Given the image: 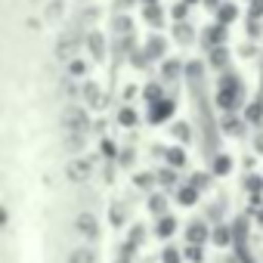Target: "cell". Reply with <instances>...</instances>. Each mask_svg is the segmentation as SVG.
Returning <instances> with one entry per match:
<instances>
[{
    "label": "cell",
    "mask_w": 263,
    "mask_h": 263,
    "mask_svg": "<svg viewBox=\"0 0 263 263\" xmlns=\"http://www.w3.org/2000/svg\"><path fill=\"white\" fill-rule=\"evenodd\" d=\"M59 124H62L65 134H87V130H90V118H87V111H84L81 105H68V108L62 111Z\"/></svg>",
    "instance_id": "obj_1"
},
{
    "label": "cell",
    "mask_w": 263,
    "mask_h": 263,
    "mask_svg": "<svg viewBox=\"0 0 263 263\" xmlns=\"http://www.w3.org/2000/svg\"><path fill=\"white\" fill-rule=\"evenodd\" d=\"M78 47H81V37L78 34H65L56 41V59L59 62H71L78 56Z\"/></svg>",
    "instance_id": "obj_2"
},
{
    "label": "cell",
    "mask_w": 263,
    "mask_h": 263,
    "mask_svg": "<svg viewBox=\"0 0 263 263\" xmlns=\"http://www.w3.org/2000/svg\"><path fill=\"white\" fill-rule=\"evenodd\" d=\"M74 229H78L81 235H87V238H96V235H99V220H96V214L81 211V214L74 217Z\"/></svg>",
    "instance_id": "obj_3"
},
{
    "label": "cell",
    "mask_w": 263,
    "mask_h": 263,
    "mask_svg": "<svg viewBox=\"0 0 263 263\" xmlns=\"http://www.w3.org/2000/svg\"><path fill=\"white\" fill-rule=\"evenodd\" d=\"M90 171H93V164H90L87 158H74V161L65 164V177H68L71 183H84V180L90 177Z\"/></svg>",
    "instance_id": "obj_4"
},
{
    "label": "cell",
    "mask_w": 263,
    "mask_h": 263,
    "mask_svg": "<svg viewBox=\"0 0 263 263\" xmlns=\"http://www.w3.org/2000/svg\"><path fill=\"white\" fill-rule=\"evenodd\" d=\"M174 108H177V105H174L171 99H155V102H152V111H149V121H152V124H161V121H167V118L174 115Z\"/></svg>",
    "instance_id": "obj_5"
},
{
    "label": "cell",
    "mask_w": 263,
    "mask_h": 263,
    "mask_svg": "<svg viewBox=\"0 0 263 263\" xmlns=\"http://www.w3.org/2000/svg\"><path fill=\"white\" fill-rule=\"evenodd\" d=\"M87 47H90L93 59H102V56H105V41H102L99 31H90V34H87Z\"/></svg>",
    "instance_id": "obj_6"
},
{
    "label": "cell",
    "mask_w": 263,
    "mask_h": 263,
    "mask_svg": "<svg viewBox=\"0 0 263 263\" xmlns=\"http://www.w3.org/2000/svg\"><path fill=\"white\" fill-rule=\"evenodd\" d=\"M208 238H211V232L204 229V223H192L189 232H186V241H189V245H201V241H208Z\"/></svg>",
    "instance_id": "obj_7"
},
{
    "label": "cell",
    "mask_w": 263,
    "mask_h": 263,
    "mask_svg": "<svg viewBox=\"0 0 263 263\" xmlns=\"http://www.w3.org/2000/svg\"><path fill=\"white\" fill-rule=\"evenodd\" d=\"M158 238H171L174 232H177V220L171 217V214H164V217H158Z\"/></svg>",
    "instance_id": "obj_8"
},
{
    "label": "cell",
    "mask_w": 263,
    "mask_h": 263,
    "mask_svg": "<svg viewBox=\"0 0 263 263\" xmlns=\"http://www.w3.org/2000/svg\"><path fill=\"white\" fill-rule=\"evenodd\" d=\"M68 263H96V251L93 248H74L68 254Z\"/></svg>",
    "instance_id": "obj_9"
},
{
    "label": "cell",
    "mask_w": 263,
    "mask_h": 263,
    "mask_svg": "<svg viewBox=\"0 0 263 263\" xmlns=\"http://www.w3.org/2000/svg\"><path fill=\"white\" fill-rule=\"evenodd\" d=\"M226 41V25L223 22H217L214 28H208V47H220Z\"/></svg>",
    "instance_id": "obj_10"
},
{
    "label": "cell",
    "mask_w": 263,
    "mask_h": 263,
    "mask_svg": "<svg viewBox=\"0 0 263 263\" xmlns=\"http://www.w3.org/2000/svg\"><path fill=\"white\" fill-rule=\"evenodd\" d=\"M235 16H238V10H235V4H220V7H217V19H220L223 25H229V22H235Z\"/></svg>",
    "instance_id": "obj_11"
},
{
    "label": "cell",
    "mask_w": 263,
    "mask_h": 263,
    "mask_svg": "<svg viewBox=\"0 0 263 263\" xmlns=\"http://www.w3.org/2000/svg\"><path fill=\"white\" fill-rule=\"evenodd\" d=\"M177 198H180V204H186V208H192L195 201H198V189L189 183V186H183L180 192H177Z\"/></svg>",
    "instance_id": "obj_12"
},
{
    "label": "cell",
    "mask_w": 263,
    "mask_h": 263,
    "mask_svg": "<svg viewBox=\"0 0 263 263\" xmlns=\"http://www.w3.org/2000/svg\"><path fill=\"white\" fill-rule=\"evenodd\" d=\"M143 16H146L149 25H161V19H164V13H161L158 4H146V13H143Z\"/></svg>",
    "instance_id": "obj_13"
},
{
    "label": "cell",
    "mask_w": 263,
    "mask_h": 263,
    "mask_svg": "<svg viewBox=\"0 0 263 263\" xmlns=\"http://www.w3.org/2000/svg\"><path fill=\"white\" fill-rule=\"evenodd\" d=\"M229 167H232V161H229L226 155H217V158H214V164H211V174L223 177V174H229Z\"/></svg>",
    "instance_id": "obj_14"
},
{
    "label": "cell",
    "mask_w": 263,
    "mask_h": 263,
    "mask_svg": "<svg viewBox=\"0 0 263 263\" xmlns=\"http://www.w3.org/2000/svg\"><path fill=\"white\" fill-rule=\"evenodd\" d=\"M149 211H152L155 217H164V214H167V201H164V195H152V198H149Z\"/></svg>",
    "instance_id": "obj_15"
},
{
    "label": "cell",
    "mask_w": 263,
    "mask_h": 263,
    "mask_svg": "<svg viewBox=\"0 0 263 263\" xmlns=\"http://www.w3.org/2000/svg\"><path fill=\"white\" fill-rule=\"evenodd\" d=\"M174 137H177L180 143H189V140H192V127H189L186 121H180V124H174Z\"/></svg>",
    "instance_id": "obj_16"
},
{
    "label": "cell",
    "mask_w": 263,
    "mask_h": 263,
    "mask_svg": "<svg viewBox=\"0 0 263 263\" xmlns=\"http://www.w3.org/2000/svg\"><path fill=\"white\" fill-rule=\"evenodd\" d=\"M174 31H177L174 37H177L180 44H192V41H195V34H192V25H183V22H180V25H177Z\"/></svg>",
    "instance_id": "obj_17"
},
{
    "label": "cell",
    "mask_w": 263,
    "mask_h": 263,
    "mask_svg": "<svg viewBox=\"0 0 263 263\" xmlns=\"http://www.w3.org/2000/svg\"><path fill=\"white\" fill-rule=\"evenodd\" d=\"M146 56H152V59L164 56V41H161V37H152V41L146 44Z\"/></svg>",
    "instance_id": "obj_18"
},
{
    "label": "cell",
    "mask_w": 263,
    "mask_h": 263,
    "mask_svg": "<svg viewBox=\"0 0 263 263\" xmlns=\"http://www.w3.org/2000/svg\"><path fill=\"white\" fill-rule=\"evenodd\" d=\"M164 155H167V164H171V167H183V164H186V152H183V149H167Z\"/></svg>",
    "instance_id": "obj_19"
},
{
    "label": "cell",
    "mask_w": 263,
    "mask_h": 263,
    "mask_svg": "<svg viewBox=\"0 0 263 263\" xmlns=\"http://www.w3.org/2000/svg\"><path fill=\"white\" fill-rule=\"evenodd\" d=\"M229 238H232V232H229L226 226H217V229L211 232V241H214V245H229Z\"/></svg>",
    "instance_id": "obj_20"
},
{
    "label": "cell",
    "mask_w": 263,
    "mask_h": 263,
    "mask_svg": "<svg viewBox=\"0 0 263 263\" xmlns=\"http://www.w3.org/2000/svg\"><path fill=\"white\" fill-rule=\"evenodd\" d=\"M223 130H226V134H232V137H238L241 134V121L229 115V118H223Z\"/></svg>",
    "instance_id": "obj_21"
},
{
    "label": "cell",
    "mask_w": 263,
    "mask_h": 263,
    "mask_svg": "<svg viewBox=\"0 0 263 263\" xmlns=\"http://www.w3.org/2000/svg\"><path fill=\"white\" fill-rule=\"evenodd\" d=\"M111 28H115L118 34H130V28H134V22H130L127 16H118V19L111 22Z\"/></svg>",
    "instance_id": "obj_22"
},
{
    "label": "cell",
    "mask_w": 263,
    "mask_h": 263,
    "mask_svg": "<svg viewBox=\"0 0 263 263\" xmlns=\"http://www.w3.org/2000/svg\"><path fill=\"white\" fill-rule=\"evenodd\" d=\"M211 65H226V50L223 47H211Z\"/></svg>",
    "instance_id": "obj_23"
},
{
    "label": "cell",
    "mask_w": 263,
    "mask_h": 263,
    "mask_svg": "<svg viewBox=\"0 0 263 263\" xmlns=\"http://www.w3.org/2000/svg\"><path fill=\"white\" fill-rule=\"evenodd\" d=\"M260 118H263V102H251V105H248V121L257 124Z\"/></svg>",
    "instance_id": "obj_24"
},
{
    "label": "cell",
    "mask_w": 263,
    "mask_h": 263,
    "mask_svg": "<svg viewBox=\"0 0 263 263\" xmlns=\"http://www.w3.org/2000/svg\"><path fill=\"white\" fill-rule=\"evenodd\" d=\"M155 180H158L161 186H174V183H177V177H174V171H171V167L158 171V174H155Z\"/></svg>",
    "instance_id": "obj_25"
},
{
    "label": "cell",
    "mask_w": 263,
    "mask_h": 263,
    "mask_svg": "<svg viewBox=\"0 0 263 263\" xmlns=\"http://www.w3.org/2000/svg\"><path fill=\"white\" fill-rule=\"evenodd\" d=\"M124 217H127V211H124L121 204H115V208L108 211V220H111V226H121V223H124Z\"/></svg>",
    "instance_id": "obj_26"
},
{
    "label": "cell",
    "mask_w": 263,
    "mask_h": 263,
    "mask_svg": "<svg viewBox=\"0 0 263 263\" xmlns=\"http://www.w3.org/2000/svg\"><path fill=\"white\" fill-rule=\"evenodd\" d=\"M118 121H121L124 127H134V124H137V111H134V108H124V111L118 115Z\"/></svg>",
    "instance_id": "obj_27"
},
{
    "label": "cell",
    "mask_w": 263,
    "mask_h": 263,
    "mask_svg": "<svg viewBox=\"0 0 263 263\" xmlns=\"http://www.w3.org/2000/svg\"><path fill=\"white\" fill-rule=\"evenodd\" d=\"M152 183H155L152 174H137L134 177V186H140V189H152Z\"/></svg>",
    "instance_id": "obj_28"
},
{
    "label": "cell",
    "mask_w": 263,
    "mask_h": 263,
    "mask_svg": "<svg viewBox=\"0 0 263 263\" xmlns=\"http://www.w3.org/2000/svg\"><path fill=\"white\" fill-rule=\"evenodd\" d=\"M146 99H149V102L161 99V84H149V87H146Z\"/></svg>",
    "instance_id": "obj_29"
},
{
    "label": "cell",
    "mask_w": 263,
    "mask_h": 263,
    "mask_svg": "<svg viewBox=\"0 0 263 263\" xmlns=\"http://www.w3.org/2000/svg\"><path fill=\"white\" fill-rule=\"evenodd\" d=\"M161 260H164V263H180V251H174V248H167V251L161 254Z\"/></svg>",
    "instance_id": "obj_30"
},
{
    "label": "cell",
    "mask_w": 263,
    "mask_h": 263,
    "mask_svg": "<svg viewBox=\"0 0 263 263\" xmlns=\"http://www.w3.org/2000/svg\"><path fill=\"white\" fill-rule=\"evenodd\" d=\"M186 13H189L186 0H183V4H177V7H174V19H180V22H183V19H186Z\"/></svg>",
    "instance_id": "obj_31"
},
{
    "label": "cell",
    "mask_w": 263,
    "mask_h": 263,
    "mask_svg": "<svg viewBox=\"0 0 263 263\" xmlns=\"http://www.w3.org/2000/svg\"><path fill=\"white\" fill-rule=\"evenodd\" d=\"M208 180H211L208 174H195V177H192V186H195V189H204V186H208Z\"/></svg>",
    "instance_id": "obj_32"
},
{
    "label": "cell",
    "mask_w": 263,
    "mask_h": 263,
    "mask_svg": "<svg viewBox=\"0 0 263 263\" xmlns=\"http://www.w3.org/2000/svg\"><path fill=\"white\" fill-rule=\"evenodd\" d=\"M84 71H87V65L81 59H71V74H84Z\"/></svg>",
    "instance_id": "obj_33"
},
{
    "label": "cell",
    "mask_w": 263,
    "mask_h": 263,
    "mask_svg": "<svg viewBox=\"0 0 263 263\" xmlns=\"http://www.w3.org/2000/svg\"><path fill=\"white\" fill-rule=\"evenodd\" d=\"M248 189H251V192L263 189V180H260V177H248Z\"/></svg>",
    "instance_id": "obj_34"
},
{
    "label": "cell",
    "mask_w": 263,
    "mask_h": 263,
    "mask_svg": "<svg viewBox=\"0 0 263 263\" xmlns=\"http://www.w3.org/2000/svg\"><path fill=\"white\" fill-rule=\"evenodd\" d=\"M177 71H180L177 62H167V65H164V74H167V78H177Z\"/></svg>",
    "instance_id": "obj_35"
},
{
    "label": "cell",
    "mask_w": 263,
    "mask_h": 263,
    "mask_svg": "<svg viewBox=\"0 0 263 263\" xmlns=\"http://www.w3.org/2000/svg\"><path fill=\"white\" fill-rule=\"evenodd\" d=\"M102 152H105V158H115V152H118V149H115V143H108V140H105V143H102Z\"/></svg>",
    "instance_id": "obj_36"
},
{
    "label": "cell",
    "mask_w": 263,
    "mask_h": 263,
    "mask_svg": "<svg viewBox=\"0 0 263 263\" xmlns=\"http://www.w3.org/2000/svg\"><path fill=\"white\" fill-rule=\"evenodd\" d=\"M186 254H189V260H201V251H198V245H189V248H186Z\"/></svg>",
    "instance_id": "obj_37"
},
{
    "label": "cell",
    "mask_w": 263,
    "mask_h": 263,
    "mask_svg": "<svg viewBox=\"0 0 263 263\" xmlns=\"http://www.w3.org/2000/svg\"><path fill=\"white\" fill-rule=\"evenodd\" d=\"M254 149H257V152L263 155V134H257V140H254Z\"/></svg>",
    "instance_id": "obj_38"
},
{
    "label": "cell",
    "mask_w": 263,
    "mask_h": 263,
    "mask_svg": "<svg viewBox=\"0 0 263 263\" xmlns=\"http://www.w3.org/2000/svg\"><path fill=\"white\" fill-rule=\"evenodd\" d=\"M204 4H208V7H214V10H217V7H220V0H204Z\"/></svg>",
    "instance_id": "obj_39"
},
{
    "label": "cell",
    "mask_w": 263,
    "mask_h": 263,
    "mask_svg": "<svg viewBox=\"0 0 263 263\" xmlns=\"http://www.w3.org/2000/svg\"><path fill=\"white\" fill-rule=\"evenodd\" d=\"M257 220H260V226H263V204H260V211H257Z\"/></svg>",
    "instance_id": "obj_40"
},
{
    "label": "cell",
    "mask_w": 263,
    "mask_h": 263,
    "mask_svg": "<svg viewBox=\"0 0 263 263\" xmlns=\"http://www.w3.org/2000/svg\"><path fill=\"white\" fill-rule=\"evenodd\" d=\"M4 223H7V214H4V211H0V226H4Z\"/></svg>",
    "instance_id": "obj_41"
},
{
    "label": "cell",
    "mask_w": 263,
    "mask_h": 263,
    "mask_svg": "<svg viewBox=\"0 0 263 263\" xmlns=\"http://www.w3.org/2000/svg\"><path fill=\"white\" fill-rule=\"evenodd\" d=\"M257 10H263V0H260V4H257Z\"/></svg>",
    "instance_id": "obj_42"
},
{
    "label": "cell",
    "mask_w": 263,
    "mask_h": 263,
    "mask_svg": "<svg viewBox=\"0 0 263 263\" xmlns=\"http://www.w3.org/2000/svg\"><path fill=\"white\" fill-rule=\"evenodd\" d=\"M186 4H198V0H186Z\"/></svg>",
    "instance_id": "obj_43"
},
{
    "label": "cell",
    "mask_w": 263,
    "mask_h": 263,
    "mask_svg": "<svg viewBox=\"0 0 263 263\" xmlns=\"http://www.w3.org/2000/svg\"><path fill=\"white\" fill-rule=\"evenodd\" d=\"M146 4H155V0H146Z\"/></svg>",
    "instance_id": "obj_44"
}]
</instances>
